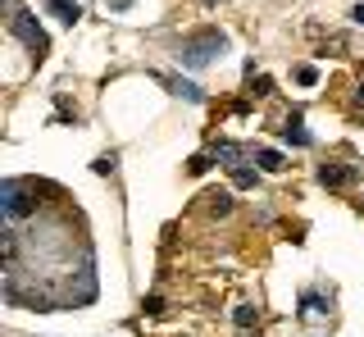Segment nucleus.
<instances>
[{
  "label": "nucleus",
  "instance_id": "6",
  "mask_svg": "<svg viewBox=\"0 0 364 337\" xmlns=\"http://www.w3.org/2000/svg\"><path fill=\"white\" fill-rule=\"evenodd\" d=\"M301 119H305L301 109H291V114H287V123H282V132H287V141H296V146H310V128H305Z\"/></svg>",
  "mask_w": 364,
  "mask_h": 337
},
{
  "label": "nucleus",
  "instance_id": "3",
  "mask_svg": "<svg viewBox=\"0 0 364 337\" xmlns=\"http://www.w3.org/2000/svg\"><path fill=\"white\" fill-rule=\"evenodd\" d=\"M0 205H5V223H9V228H18V219L28 215V210H37V196H32L18 178H9V183L0 187Z\"/></svg>",
  "mask_w": 364,
  "mask_h": 337
},
{
  "label": "nucleus",
  "instance_id": "11",
  "mask_svg": "<svg viewBox=\"0 0 364 337\" xmlns=\"http://www.w3.org/2000/svg\"><path fill=\"white\" fill-rule=\"evenodd\" d=\"M255 319H259V314H255V306H237V310H232V323H237V328H250Z\"/></svg>",
  "mask_w": 364,
  "mask_h": 337
},
{
  "label": "nucleus",
  "instance_id": "7",
  "mask_svg": "<svg viewBox=\"0 0 364 337\" xmlns=\"http://www.w3.org/2000/svg\"><path fill=\"white\" fill-rule=\"evenodd\" d=\"M255 164L269 168V173H282V168H287V155L273 151V146H259V151H255Z\"/></svg>",
  "mask_w": 364,
  "mask_h": 337
},
{
  "label": "nucleus",
  "instance_id": "14",
  "mask_svg": "<svg viewBox=\"0 0 364 337\" xmlns=\"http://www.w3.org/2000/svg\"><path fill=\"white\" fill-rule=\"evenodd\" d=\"M250 92H255V96H269L273 82H269V77H255V82H250Z\"/></svg>",
  "mask_w": 364,
  "mask_h": 337
},
{
  "label": "nucleus",
  "instance_id": "9",
  "mask_svg": "<svg viewBox=\"0 0 364 337\" xmlns=\"http://www.w3.org/2000/svg\"><path fill=\"white\" fill-rule=\"evenodd\" d=\"M50 14L60 18V23H77V18H82V5H77V0H50Z\"/></svg>",
  "mask_w": 364,
  "mask_h": 337
},
{
  "label": "nucleus",
  "instance_id": "5",
  "mask_svg": "<svg viewBox=\"0 0 364 337\" xmlns=\"http://www.w3.org/2000/svg\"><path fill=\"white\" fill-rule=\"evenodd\" d=\"M151 77H155V82H164V87H168V92H173V96H182V100H191V105H196V100H200V87L182 82V77H164V73H151Z\"/></svg>",
  "mask_w": 364,
  "mask_h": 337
},
{
  "label": "nucleus",
  "instance_id": "13",
  "mask_svg": "<svg viewBox=\"0 0 364 337\" xmlns=\"http://www.w3.org/2000/svg\"><path fill=\"white\" fill-rule=\"evenodd\" d=\"M210 164H219V160H214V155H196V160H191V173H205Z\"/></svg>",
  "mask_w": 364,
  "mask_h": 337
},
{
  "label": "nucleus",
  "instance_id": "2",
  "mask_svg": "<svg viewBox=\"0 0 364 337\" xmlns=\"http://www.w3.org/2000/svg\"><path fill=\"white\" fill-rule=\"evenodd\" d=\"M5 23H9V32H14V37L23 41V46H28V50H32V55H37V60H41L50 41H46L41 23H37V18H32V14H28V9H23V5H18V0H5Z\"/></svg>",
  "mask_w": 364,
  "mask_h": 337
},
{
  "label": "nucleus",
  "instance_id": "8",
  "mask_svg": "<svg viewBox=\"0 0 364 337\" xmlns=\"http://www.w3.org/2000/svg\"><path fill=\"white\" fill-rule=\"evenodd\" d=\"M296 314H301V319H318V314H328V301L314 296V291H305L301 306H296Z\"/></svg>",
  "mask_w": 364,
  "mask_h": 337
},
{
  "label": "nucleus",
  "instance_id": "12",
  "mask_svg": "<svg viewBox=\"0 0 364 337\" xmlns=\"http://www.w3.org/2000/svg\"><path fill=\"white\" fill-rule=\"evenodd\" d=\"M296 82H301V87H314L318 82V69H314V64H301V69H296Z\"/></svg>",
  "mask_w": 364,
  "mask_h": 337
},
{
  "label": "nucleus",
  "instance_id": "4",
  "mask_svg": "<svg viewBox=\"0 0 364 337\" xmlns=\"http://www.w3.org/2000/svg\"><path fill=\"white\" fill-rule=\"evenodd\" d=\"M318 183H323V187H350V183H355V168H346V164H323V168H318Z\"/></svg>",
  "mask_w": 364,
  "mask_h": 337
},
{
  "label": "nucleus",
  "instance_id": "10",
  "mask_svg": "<svg viewBox=\"0 0 364 337\" xmlns=\"http://www.w3.org/2000/svg\"><path fill=\"white\" fill-rule=\"evenodd\" d=\"M232 183L250 192V187H259V168H255V164H237V168H232Z\"/></svg>",
  "mask_w": 364,
  "mask_h": 337
},
{
  "label": "nucleus",
  "instance_id": "1",
  "mask_svg": "<svg viewBox=\"0 0 364 337\" xmlns=\"http://www.w3.org/2000/svg\"><path fill=\"white\" fill-rule=\"evenodd\" d=\"M223 50H228V37L219 28H205L200 37H191L187 46H178V64H187V69H205V64H214Z\"/></svg>",
  "mask_w": 364,
  "mask_h": 337
}]
</instances>
